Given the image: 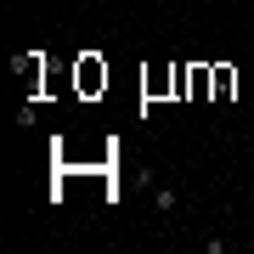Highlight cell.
Segmentation results:
<instances>
[{
	"mask_svg": "<svg viewBox=\"0 0 254 254\" xmlns=\"http://www.w3.org/2000/svg\"><path fill=\"white\" fill-rule=\"evenodd\" d=\"M153 209L158 215H175V209H181V192L175 187H153Z\"/></svg>",
	"mask_w": 254,
	"mask_h": 254,
	"instance_id": "1",
	"label": "cell"
},
{
	"mask_svg": "<svg viewBox=\"0 0 254 254\" xmlns=\"http://www.w3.org/2000/svg\"><path fill=\"white\" fill-rule=\"evenodd\" d=\"M203 254H232V237H203Z\"/></svg>",
	"mask_w": 254,
	"mask_h": 254,
	"instance_id": "2",
	"label": "cell"
}]
</instances>
